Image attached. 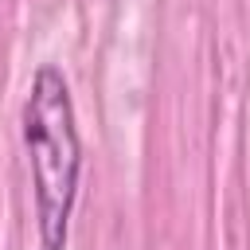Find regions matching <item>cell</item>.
Listing matches in <instances>:
<instances>
[{
  "mask_svg": "<svg viewBox=\"0 0 250 250\" xmlns=\"http://www.w3.org/2000/svg\"><path fill=\"white\" fill-rule=\"evenodd\" d=\"M23 145L31 160V184H35L39 242L43 250H62L74 195H78L82 141H78L70 86L62 70L51 62L35 70L31 90L23 98Z\"/></svg>",
  "mask_w": 250,
  "mask_h": 250,
  "instance_id": "6da1fadb",
  "label": "cell"
}]
</instances>
